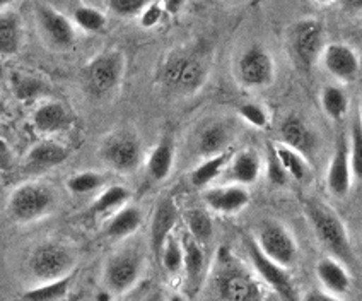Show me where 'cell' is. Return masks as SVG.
Returning a JSON list of instances; mask_svg holds the SVG:
<instances>
[{
  "instance_id": "obj_24",
  "label": "cell",
  "mask_w": 362,
  "mask_h": 301,
  "mask_svg": "<svg viewBox=\"0 0 362 301\" xmlns=\"http://www.w3.org/2000/svg\"><path fill=\"white\" fill-rule=\"evenodd\" d=\"M181 249H183V269L185 274H187L188 284H190V288H193V290H197L202 283V276H204V249L188 233L183 237Z\"/></svg>"
},
{
  "instance_id": "obj_17",
  "label": "cell",
  "mask_w": 362,
  "mask_h": 301,
  "mask_svg": "<svg viewBox=\"0 0 362 301\" xmlns=\"http://www.w3.org/2000/svg\"><path fill=\"white\" fill-rule=\"evenodd\" d=\"M204 202L209 209L219 214H236L250 202V192L243 185H224L204 192Z\"/></svg>"
},
{
  "instance_id": "obj_32",
  "label": "cell",
  "mask_w": 362,
  "mask_h": 301,
  "mask_svg": "<svg viewBox=\"0 0 362 301\" xmlns=\"http://www.w3.org/2000/svg\"><path fill=\"white\" fill-rule=\"evenodd\" d=\"M130 199L129 188L122 187V185H111V187L103 191L100 195L96 197V200L90 205V212L94 216H101V214H108L115 209L125 205Z\"/></svg>"
},
{
  "instance_id": "obj_30",
  "label": "cell",
  "mask_w": 362,
  "mask_h": 301,
  "mask_svg": "<svg viewBox=\"0 0 362 301\" xmlns=\"http://www.w3.org/2000/svg\"><path fill=\"white\" fill-rule=\"evenodd\" d=\"M72 274L65 276V278L55 279V281L41 283L40 286L31 288V290L23 293L24 301H60L67 296L71 290Z\"/></svg>"
},
{
  "instance_id": "obj_1",
  "label": "cell",
  "mask_w": 362,
  "mask_h": 301,
  "mask_svg": "<svg viewBox=\"0 0 362 301\" xmlns=\"http://www.w3.org/2000/svg\"><path fill=\"white\" fill-rule=\"evenodd\" d=\"M308 220H310L313 231L322 245L332 254L333 259L342 262L344 266L356 267L357 257L349 234L347 226L340 220L330 205L320 200H308L304 205Z\"/></svg>"
},
{
  "instance_id": "obj_6",
  "label": "cell",
  "mask_w": 362,
  "mask_h": 301,
  "mask_svg": "<svg viewBox=\"0 0 362 301\" xmlns=\"http://www.w3.org/2000/svg\"><path fill=\"white\" fill-rule=\"evenodd\" d=\"M125 72V59L118 50L103 52L89 60L84 67L82 79L88 93L94 98H105L113 93L122 82Z\"/></svg>"
},
{
  "instance_id": "obj_9",
  "label": "cell",
  "mask_w": 362,
  "mask_h": 301,
  "mask_svg": "<svg viewBox=\"0 0 362 301\" xmlns=\"http://www.w3.org/2000/svg\"><path fill=\"white\" fill-rule=\"evenodd\" d=\"M257 245L270 261L289 269L298 259V243L286 226L277 221H265L258 229Z\"/></svg>"
},
{
  "instance_id": "obj_26",
  "label": "cell",
  "mask_w": 362,
  "mask_h": 301,
  "mask_svg": "<svg viewBox=\"0 0 362 301\" xmlns=\"http://www.w3.org/2000/svg\"><path fill=\"white\" fill-rule=\"evenodd\" d=\"M173 164H175V144H173L171 139L166 137L149 154L147 173H149L152 180L163 181L171 175Z\"/></svg>"
},
{
  "instance_id": "obj_19",
  "label": "cell",
  "mask_w": 362,
  "mask_h": 301,
  "mask_svg": "<svg viewBox=\"0 0 362 301\" xmlns=\"http://www.w3.org/2000/svg\"><path fill=\"white\" fill-rule=\"evenodd\" d=\"M33 127L43 135H55L72 125V115L60 101H47L35 110L31 117Z\"/></svg>"
},
{
  "instance_id": "obj_14",
  "label": "cell",
  "mask_w": 362,
  "mask_h": 301,
  "mask_svg": "<svg viewBox=\"0 0 362 301\" xmlns=\"http://www.w3.org/2000/svg\"><path fill=\"white\" fill-rule=\"evenodd\" d=\"M352 178L354 175L351 168V156H349V141L345 134H340V137L337 139L335 151H333L327 173L328 192L337 199H344L351 192Z\"/></svg>"
},
{
  "instance_id": "obj_2",
  "label": "cell",
  "mask_w": 362,
  "mask_h": 301,
  "mask_svg": "<svg viewBox=\"0 0 362 301\" xmlns=\"http://www.w3.org/2000/svg\"><path fill=\"white\" fill-rule=\"evenodd\" d=\"M55 205L57 195L50 185L26 181L12 191L7 200V212L18 225H31L50 216Z\"/></svg>"
},
{
  "instance_id": "obj_39",
  "label": "cell",
  "mask_w": 362,
  "mask_h": 301,
  "mask_svg": "<svg viewBox=\"0 0 362 301\" xmlns=\"http://www.w3.org/2000/svg\"><path fill=\"white\" fill-rule=\"evenodd\" d=\"M238 113L248 125L255 127V129H265L269 125V113L258 103H243L238 108Z\"/></svg>"
},
{
  "instance_id": "obj_51",
  "label": "cell",
  "mask_w": 362,
  "mask_h": 301,
  "mask_svg": "<svg viewBox=\"0 0 362 301\" xmlns=\"http://www.w3.org/2000/svg\"><path fill=\"white\" fill-rule=\"evenodd\" d=\"M6 113V105H4V101H0V117Z\"/></svg>"
},
{
  "instance_id": "obj_52",
  "label": "cell",
  "mask_w": 362,
  "mask_h": 301,
  "mask_svg": "<svg viewBox=\"0 0 362 301\" xmlns=\"http://www.w3.org/2000/svg\"><path fill=\"white\" fill-rule=\"evenodd\" d=\"M123 301H134V300H123Z\"/></svg>"
},
{
  "instance_id": "obj_40",
  "label": "cell",
  "mask_w": 362,
  "mask_h": 301,
  "mask_svg": "<svg viewBox=\"0 0 362 301\" xmlns=\"http://www.w3.org/2000/svg\"><path fill=\"white\" fill-rule=\"evenodd\" d=\"M152 0H108V7L113 14L120 18H134L141 16V12L146 9Z\"/></svg>"
},
{
  "instance_id": "obj_21",
  "label": "cell",
  "mask_w": 362,
  "mask_h": 301,
  "mask_svg": "<svg viewBox=\"0 0 362 301\" xmlns=\"http://www.w3.org/2000/svg\"><path fill=\"white\" fill-rule=\"evenodd\" d=\"M67 158L69 149L64 144L53 141V139H45V141L36 142L28 151L26 166L33 171H45L59 166L64 161H67Z\"/></svg>"
},
{
  "instance_id": "obj_42",
  "label": "cell",
  "mask_w": 362,
  "mask_h": 301,
  "mask_svg": "<svg viewBox=\"0 0 362 301\" xmlns=\"http://www.w3.org/2000/svg\"><path fill=\"white\" fill-rule=\"evenodd\" d=\"M163 14H164V9L161 6H158V4H149V6L141 12V19H139L141 21V26L156 28L159 23H161Z\"/></svg>"
},
{
  "instance_id": "obj_36",
  "label": "cell",
  "mask_w": 362,
  "mask_h": 301,
  "mask_svg": "<svg viewBox=\"0 0 362 301\" xmlns=\"http://www.w3.org/2000/svg\"><path fill=\"white\" fill-rule=\"evenodd\" d=\"M159 263H163L164 271L168 274H178L183 269V249H181V242L176 240L173 234L164 243Z\"/></svg>"
},
{
  "instance_id": "obj_34",
  "label": "cell",
  "mask_w": 362,
  "mask_h": 301,
  "mask_svg": "<svg viewBox=\"0 0 362 301\" xmlns=\"http://www.w3.org/2000/svg\"><path fill=\"white\" fill-rule=\"evenodd\" d=\"M74 23L86 33H101L106 26V16L94 7L81 6L74 11Z\"/></svg>"
},
{
  "instance_id": "obj_28",
  "label": "cell",
  "mask_w": 362,
  "mask_h": 301,
  "mask_svg": "<svg viewBox=\"0 0 362 301\" xmlns=\"http://www.w3.org/2000/svg\"><path fill=\"white\" fill-rule=\"evenodd\" d=\"M228 161H229L228 151L205 158L199 166L193 168L190 175L192 183L199 188H204L207 187V185H211L212 181L216 180L222 171H224V168L228 166Z\"/></svg>"
},
{
  "instance_id": "obj_35",
  "label": "cell",
  "mask_w": 362,
  "mask_h": 301,
  "mask_svg": "<svg viewBox=\"0 0 362 301\" xmlns=\"http://www.w3.org/2000/svg\"><path fill=\"white\" fill-rule=\"evenodd\" d=\"M105 183V176L96 171H81L72 175L67 180V188L76 195H82V193H90L100 191Z\"/></svg>"
},
{
  "instance_id": "obj_12",
  "label": "cell",
  "mask_w": 362,
  "mask_h": 301,
  "mask_svg": "<svg viewBox=\"0 0 362 301\" xmlns=\"http://www.w3.org/2000/svg\"><path fill=\"white\" fill-rule=\"evenodd\" d=\"M246 251H248V257L252 261L255 271L258 272V276L262 278V281L270 286L272 290L277 293L282 300L286 301H298L296 296V288L292 283V278L287 272L286 267L279 266L274 261H270L263 251L258 249L257 242L252 238H246Z\"/></svg>"
},
{
  "instance_id": "obj_22",
  "label": "cell",
  "mask_w": 362,
  "mask_h": 301,
  "mask_svg": "<svg viewBox=\"0 0 362 301\" xmlns=\"http://www.w3.org/2000/svg\"><path fill=\"white\" fill-rule=\"evenodd\" d=\"M262 166V158L257 151H240L229 163V178L233 180V183L248 187V185H253L255 181L260 178Z\"/></svg>"
},
{
  "instance_id": "obj_44",
  "label": "cell",
  "mask_w": 362,
  "mask_h": 301,
  "mask_svg": "<svg viewBox=\"0 0 362 301\" xmlns=\"http://www.w3.org/2000/svg\"><path fill=\"white\" fill-rule=\"evenodd\" d=\"M12 164V154L9 146L4 139H0V170H7Z\"/></svg>"
},
{
  "instance_id": "obj_38",
  "label": "cell",
  "mask_w": 362,
  "mask_h": 301,
  "mask_svg": "<svg viewBox=\"0 0 362 301\" xmlns=\"http://www.w3.org/2000/svg\"><path fill=\"white\" fill-rule=\"evenodd\" d=\"M12 88H14V94L21 101H31L36 100L41 93L45 91V84L35 77L30 76H14L12 77Z\"/></svg>"
},
{
  "instance_id": "obj_43",
  "label": "cell",
  "mask_w": 362,
  "mask_h": 301,
  "mask_svg": "<svg viewBox=\"0 0 362 301\" xmlns=\"http://www.w3.org/2000/svg\"><path fill=\"white\" fill-rule=\"evenodd\" d=\"M303 301H342V300H340L339 296H333L327 291L313 290V291H308L306 295H304Z\"/></svg>"
},
{
  "instance_id": "obj_41",
  "label": "cell",
  "mask_w": 362,
  "mask_h": 301,
  "mask_svg": "<svg viewBox=\"0 0 362 301\" xmlns=\"http://www.w3.org/2000/svg\"><path fill=\"white\" fill-rule=\"evenodd\" d=\"M267 151H269L267 152V176H269V181L272 185H275V187H284L287 183V180H289V176L284 171L281 161H279L277 154H275L274 144H269Z\"/></svg>"
},
{
  "instance_id": "obj_23",
  "label": "cell",
  "mask_w": 362,
  "mask_h": 301,
  "mask_svg": "<svg viewBox=\"0 0 362 301\" xmlns=\"http://www.w3.org/2000/svg\"><path fill=\"white\" fill-rule=\"evenodd\" d=\"M229 142H231V132H229L228 127L224 123L212 122L202 127V130L199 132L197 149L204 158H209V156L226 152Z\"/></svg>"
},
{
  "instance_id": "obj_10",
  "label": "cell",
  "mask_w": 362,
  "mask_h": 301,
  "mask_svg": "<svg viewBox=\"0 0 362 301\" xmlns=\"http://www.w3.org/2000/svg\"><path fill=\"white\" fill-rule=\"evenodd\" d=\"M142 272V255L134 249L113 254L105 263V284L110 293L123 295L139 281Z\"/></svg>"
},
{
  "instance_id": "obj_16",
  "label": "cell",
  "mask_w": 362,
  "mask_h": 301,
  "mask_svg": "<svg viewBox=\"0 0 362 301\" xmlns=\"http://www.w3.org/2000/svg\"><path fill=\"white\" fill-rule=\"evenodd\" d=\"M176 221H178V209H176L175 200L171 197H163L156 204L154 214H152L151 222V249L154 254L156 261L159 262L164 243L171 237L175 229Z\"/></svg>"
},
{
  "instance_id": "obj_25",
  "label": "cell",
  "mask_w": 362,
  "mask_h": 301,
  "mask_svg": "<svg viewBox=\"0 0 362 301\" xmlns=\"http://www.w3.org/2000/svg\"><path fill=\"white\" fill-rule=\"evenodd\" d=\"M142 225V212L135 205H125L120 208V211L115 212L113 217L106 225V234L113 240H123L130 237L135 231L141 228Z\"/></svg>"
},
{
  "instance_id": "obj_48",
  "label": "cell",
  "mask_w": 362,
  "mask_h": 301,
  "mask_svg": "<svg viewBox=\"0 0 362 301\" xmlns=\"http://www.w3.org/2000/svg\"><path fill=\"white\" fill-rule=\"evenodd\" d=\"M14 2H16V0H0V12L6 11L7 7L12 6V4H14Z\"/></svg>"
},
{
  "instance_id": "obj_47",
  "label": "cell",
  "mask_w": 362,
  "mask_h": 301,
  "mask_svg": "<svg viewBox=\"0 0 362 301\" xmlns=\"http://www.w3.org/2000/svg\"><path fill=\"white\" fill-rule=\"evenodd\" d=\"M96 300H98V301H110V300H111L110 291H101V293H98Z\"/></svg>"
},
{
  "instance_id": "obj_37",
  "label": "cell",
  "mask_w": 362,
  "mask_h": 301,
  "mask_svg": "<svg viewBox=\"0 0 362 301\" xmlns=\"http://www.w3.org/2000/svg\"><path fill=\"white\" fill-rule=\"evenodd\" d=\"M349 156L354 178H362V123L359 118L352 123L351 141H349Z\"/></svg>"
},
{
  "instance_id": "obj_20",
  "label": "cell",
  "mask_w": 362,
  "mask_h": 301,
  "mask_svg": "<svg viewBox=\"0 0 362 301\" xmlns=\"http://www.w3.org/2000/svg\"><path fill=\"white\" fill-rule=\"evenodd\" d=\"M316 276L325 291L333 296H345L352 290V279L347 267L333 257H325L316 263Z\"/></svg>"
},
{
  "instance_id": "obj_11",
  "label": "cell",
  "mask_w": 362,
  "mask_h": 301,
  "mask_svg": "<svg viewBox=\"0 0 362 301\" xmlns=\"http://www.w3.org/2000/svg\"><path fill=\"white\" fill-rule=\"evenodd\" d=\"M238 81L245 88L260 89L274 82L275 64L274 59L262 45H252L241 53L236 64Z\"/></svg>"
},
{
  "instance_id": "obj_31",
  "label": "cell",
  "mask_w": 362,
  "mask_h": 301,
  "mask_svg": "<svg viewBox=\"0 0 362 301\" xmlns=\"http://www.w3.org/2000/svg\"><path fill=\"white\" fill-rule=\"evenodd\" d=\"M275 154H277L279 161H281L284 171L287 176L296 181H304L310 176V166H308L306 158L296 152L291 147L284 146V144H274Z\"/></svg>"
},
{
  "instance_id": "obj_7",
  "label": "cell",
  "mask_w": 362,
  "mask_h": 301,
  "mask_svg": "<svg viewBox=\"0 0 362 301\" xmlns=\"http://www.w3.org/2000/svg\"><path fill=\"white\" fill-rule=\"evenodd\" d=\"M103 163L118 173H132L142 163V144L130 129L115 130L103 139L100 146Z\"/></svg>"
},
{
  "instance_id": "obj_13",
  "label": "cell",
  "mask_w": 362,
  "mask_h": 301,
  "mask_svg": "<svg viewBox=\"0 0 362 301\" xmlns=\"http://www.w3.org/2000/svg\"><path fill=\"white\" fill-rule=\"evenodd\" d=\"M36 21L43 38L59 50H69L76 43V28L72 21L53 7L40 6L36 9Z\"/></svg>"
},
{
  "instance_id": "obj_33",
  "label": "cell",
  "mask_w": 362,
  "mask_h": 301,
  "mask_svg": "<svg viewBox=\"0 0 362 301\" xmlns=\"http://www.w3.org/2000/svg\"><path fill=\"white\" fill-rule=\"evenodd\" d=\"M322 108L332 120H342L349 111L347 93L342 88H339V86H327V88H323Z\"/></svg>"
},
{
  "instance_id": "obj_49",
  "label": "cell",
  "mask_w": 362,
  "mask_h": 301,
  "mask_svg": "<svg viewBox=\"0 0 362 301\" xmlns=\"http://www.w3.org/2000/svg\"><path fill=\"white\" fill-rule=\"evenodd\" d=\"M168 301H185V298L181 295H176L175 293V295H171L170 298H168Z\"/></svg>"
},
{
  "instance_id": "obj_3",
  "label": "cell",
  "mask_w": 362,
  "mask_h": 301,
  "mask_svg": "<svg viewBox=\"0 0 362 301\" xmlns=\"http://www.w3.org/2000/svg\"><path fill=\"white\" fill-rule=\"evenodd\" d=\"M207 74V65L197 53L173 52L163 64L161 79L175 93L195 94L204 88Z\"/></svg>"
},
{
  "instance_id": "obj_50",
  "label": "cell",
  "mask_w": 362,
  "mask_h": 301,
  "mask_svg": "<svg viewBox=\"0 0 362 301\" xmlns=\"http://www.w3.org/2000/svg\"><path fill=\"white\" fill-rule=\"evenodd\" d=\"M316 4H320V6H328V4H333L335 0H315Z\"/></svg>"
},
{
  "instance_id": "obj_45",
  "label": "cell",
  "mask_w": 362,
  "mask_h": 301,
  "mask_svg": "<svg viewBox=\"0 0 362 301\" xmlns=\"http://www.w3.org/2000/svg\"><path fill=\"white\" fill-rule=\"evenodd\" d=\"M185 4H187V0H163V9L166 14L176 16L183 9Z\"/></svg>"
},
{
  "instance_id": "obj_5",
  "label": "cell",
  "mask_w": 362,
  "mask_h": 301,
  "mask_svg": "<svg viewBox=\"0 0 362 301\" xmlns=\"http://www.w3.org/2000/svg\"><path fill=\"white\" fill-rule=\"evenodd\" d=\"M31 276L40 283L71 276L76 267V255L71 246L62 242H43L35 246L28 261Z\"/></svg>"
},
{
  "instance_id": "obj_27",
  "label": "cell",
  "mask_w": 362,
  "mask_h": 301,
  "mask_svg": "<svg viewBox=\"0 0 362 301\" xmlns=\"http://www.w3.org/2000/svg\"><path fill=\"white\" fill-rule=\"evenodd\" d=\"M23 30L14 12H0V55H16L21 48Z\"/></svg>"
},
{
  "instance_id": "obj_29",
  "label": "cell",
  "mask_w": 362,
  "mask_h": 301,
  "mask_svg": "<svg viewBox=\"0 0 362 301\" xmlns=\"http://www.w3.org/2000/svg\"><path fill=\"white\" fill-rule=\"evenodd\" d=\"M183 217H185V222H187L188 234H190L199 245L204 246L212 240L214 222L207 211H204V209L200 208H192L185 212Z\"/></svg>"
},
{
  "instance_id": "obj_18",
  "label": "cell",
  "mask_w": 362,
  "mask_h": 301,
  "mask_svg": "<svg viewBox=\"0 0 362 301\" xmlns=\"http://www.w3.org/2000/svg\"><path fill=\"white\" fill-rule=\"evenodd\" d=\"M281 144L299 152L304 158L313 154L318 147V137L299 115H289L284 120L281 127Z\"/></svg>"
},
{
  "instance_id": "obj_8",
  "label": "cell",
  "mask_w": 362,
  "mask_h": 301,
  "mask_svg": "<svg viewBox=\"0 0 362 301\" xmlns=\"http://www.w3.org/2000/svg\"><path fill=\"white\" fill-rule=\"evenodd\" d=\"M289 47L296 62L310 69L322 57L325 48L323 24L316 19H301L291 28Z\"/></svg>"
},
{
  "instance_id": "obj_4",
  "label": "cell",
  "mask_w": 362,
  "mask_h": 301,
  "mask_svg": "<svg viewBox=\"0 0 362 301\" xmlns=\"http://www.w3.org/2000/svg\"><path fill=\"white\" fill-rule=\"evenodd\" d=\"M217 290L224 301H260V288L228 249L217 254Z\"/></svg>"
},
{
  "instance_id": "obj_15",
  "label": "cell",
  "mask_w": 362,
  "mask_h": 301,
  "mask_svg": "<svg viewBox=\"0 0 362 301\" xmlns=\"http://www.w3.org/2000/svg\"><path fill=\"white\" fill-rule=\"evenodd\" d=\"M325 69L333 79L340 82H352L361 72V60L349 45L330 43L323 48L322 57Z\"/></svg>"
},
{
  "instance_id": "obj_46",
  "label": "cell",
  "mask_w": 362,
  "mask_h": 301,
  "mask_svg": "<svg viewBox=\"0 0 362 301\" xmlns=\"http://www.w3.org/2000/svg\"><path fill=\"white\" fill-rule=\"evenodd\" d=\"M342 4L349 12H361L362 9V0H342Z\"/></svg>"
}]
</instances>
